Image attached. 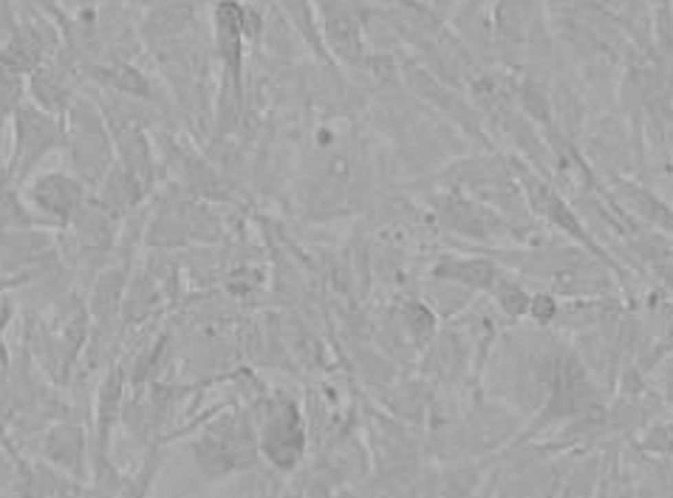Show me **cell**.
Masks as SVG:
<instances>
[{"label":"cell","mask_w":673,"mask_h":498,"mask_svg":"<svg viewBox=\"0 0 673 498\" xmlns=\"http://www.w3.org/2000/svg\"><path fill=\"white\" fill-rule=\"evenodd\" d=\"M34 198L40 201V207L51 209V213H68V209L76 204V198H80V187L74 185V181L68 178H40V185L34 187Z\"/></svg>","instance_id":"cell-1"},{"label":"cell","mask_w":673,"mask_h":498,"mask_svg":"<svg viewBox=\"0 0 673 498\" xmlns=\"http://www.w3.org/2000/svg\"><path fill=\"white\" fill-rule=\"evenodd\" d=\"M501 303L506 306L509 314H517V311H524V309L529 306L526 295L517 289V286H504V289H501Z\"/></svg>","instance_id":"cell-2"},{"label":"cell","mask_w":673,"mask_h":498,"mask_svg":"<svg viewBox=\"0 0 673 498\" xmlns=\"http://www.w3.org/2000/svg\"><path fill=\"white\" fill-rule=\"evenodd\" d=\"M532 311H535V318H537V320H549L552 314H555V303L546 300V298H543V300L537 298V300L532 303Z\"/></svg>","instance_id":"cell-3"}]
</instances>
